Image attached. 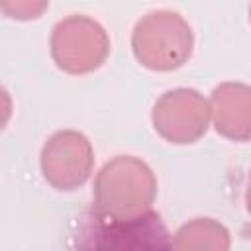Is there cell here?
I'll list each match as a JSON object with an SVG mask.
<instances>
[{"label": "cell", "mask_w": 251, "mask_h": 251, "mask_svg": "<svg viewBox=\"0 0 251 251\" xmlns=\"http://www.w3.org/2000/svg\"><path fill=\"white\" fill-rule=\"evenodd\" d=\"M249 20H251V8H249Z\"/></svg>", "instance_id": "9c48e42d"}, {"label": "cell", "mask_w": 251, "mask_h": 251, "mask_svg": "<svg viewBox=\"0 0 251 251\" xmlns=\"http://www.w3.org/2000/svg\"><path fill=\"white\" fill-rule=\"evenodd\" d=\"M210 118V102L194 88H175L165 92L151 112L155 131L176 145L198 141L206 133Z\"/></svg>", "instance_id": "277c9868"}, {"label": "cell", "mask_w": 251, "mask_h": 251, "mask_svg": "<svg viewBox=\"0 0 251 251\" xmlns=\"http://www.w3.org/2000/svg\"><path fill=\"white\" fill-rule=\"evenodd\" d=\"M110 53L106 29L88 16H69L61 20L51 33V57L57 67L69 75H86L96 71Z\"/></svg>", "instance_id": "3957f363"}, {"label": "cell", "mask_w": 251, "mask_h": 251, "mask_svg": "<svg viewBox=\"0 0 251 251\" xmlns=\"http://www.w3.org/2000/svg\"><path fill=\"white\" fill-rule=\"evenodd\" d=\"M231 237L224 224L196 218L182 224L173 237V251H229Z\"/></svg>", "instance_id": "52a82bcc"}, {"label": "cell", "mask_w": 251, "mask_h": 251, "mask_svg": "<svg viewBox=\"0 0 251 251\" xmlns=\"http://www.w3.org/2000/svg\"><path fill=\"white\" fill-rule=\"evenodd\" d=\"M157 178L147 163L131 155L110 159L94 180V204L104 218L118 224L141 220L153 208Z\"/></svg>", "instance_id": "6da1fadb"}, {"label": "cell", "mask_w": 251, "mask_h": 251, "mask_svg": "<svg viewBox=\"0 0 251 251\" xmlns=\"http://www.w3.org/2000/svg\"><path fill=\"white\" fill-rule=\"evenodd\" d=\"M214 127L231 141L251 137V86L243 82H222L210 98Z\"/></svg>", "instance_id": "8992f818"}, {"label": "cell", "mask_w": 251, "mask_h": 251, "mask_svg": "<svg viewBox=\"0 0 251 251\" xmlns=\"http://www.w3.org/2000/svg\"><path fill=\"white\" fill-rule=\"evenodd\" d=\"M194 45L186 20L173 10L145 14L133 27L131 49L135 59L151 71H175L182 67Z\"/></svg>", "instance_id": "7a4b0ae2"}, {"label": "cell", "mask_w": 251, "mask_h": 251, "mask_svg": "<svg viewBox=\"0 0 251 251\" xmlns=\"http://www.w3.org/2000/svg\"><path fill=\"white\" fill-rule=\"evenodd\" d=\"M245 204H247V210L251 214V173H249V180H247V190H245Z\"/></svg>", "instance_id": "ba28073f"}, {"label": "cell", "mask_w": 251, "mask_h": 251, "mask_svg": "<svg viewBox=\"0 0 251 251\" xmlns=\"http://www.w3.org/2000/svg\"><path fill=\"white\" fill-rule=\"evenodd\" d=\"M43 178L57 190H75L92 173L94 153L88 137L76 129L53 133L41 149Z\"/></svg>", "instance_id": "5b68a950"}]
</instances>
